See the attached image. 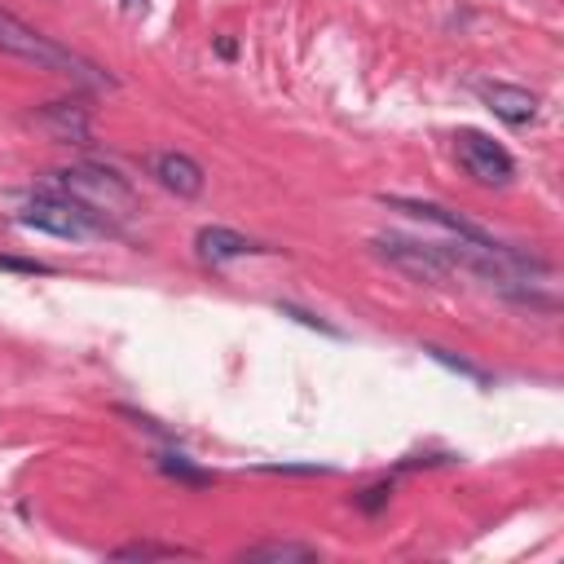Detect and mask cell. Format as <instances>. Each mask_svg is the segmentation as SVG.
<instances>
[{
  "label": "cell",
  "instance_id": "cell-1",
  "mask_svg": "<svg viewBox=\"0 0 564 564\" xmlns=\"http://www.w3.org/2000/svg\"><path fill=\"white\" fill-rule=\"evenodd\" d=\"M40 189H53L70 203H79L84 212H93L97 220H106L110 229H119L123 220L137 216V194L132 185L110 172V167H97V163H70V167H53L44 172Z\"/></svg>",
  "mask_w": 564,
  "mask_h": 564
},
{
  "label": "cell",
  "instance_id": "cell-2",
  "mask_svg": "<svg viewBox=\"0 0 564 564\" xmlns=\"http://www.w3.org/2000/svg\"><path fill=\"white\" fill-rule=\"evenodd\" d=\"M0 53H9V57H22V62H31V66H40V70H57V75H70V79H79V84H93V88L110 84V75H101V70H97L88 57L70 53L66 44L48 40L44 31L26 26L22 18H13V13H4V9H0Z\"/></svg>",
  "mask_w": 564,
  "mask_h": 564
},
{
  "label": "cell",
  "instance_id": "cell-3",
  "mask_svg": "<svg viewBox=\"0 0 564 564\" xmlns=\"http://www.w3.org/2000/svg\"><path fill=\"white\" fill-rule=\"evenodd\" d=\"M13 220L26 229H40V234H53V238H70V242L115 234L106 220H97L93 212H84L79 203L62 198L53 189H31V194L13 198Z\"/></svg>",
  "mask_w": 564,
  "mask_h": 564
},
{
  "label": "cell",
  "instance_id": "cell-4",
  "mask_svg": "<svg viewBox=\"0 0 564 564\" xmlns=\"http://www.w3.org/2000/svg\"><path fill=\"white\" fill-rule=\"evenodd\" d=\"M370 247H375L379 260H388V264H392L397 273H405L410 282L436 286V282H445V278L454 273V264L445 260L441 242H423V238H405V234H375Z\"/></svg>",
  "mask_w": 564,
  "mask_h": 564
},
{
  "label": "cell",
  "instance_id": "cell-5",
  "mask_svg": "<svg viewBox=\"0 0 564 564\" xmlns=\"http://www.w3.org/2000/svg\"><path fill=\"white\" fill-rule=\"evenodd\" d=\"M454 159H458V167H463L476 185H485V189H502V185H511V176H516V159H511L494 137H485V132H476V128H458V132H454Z\"/></svg>",
  "mask_w": 564,
  "mask_h": 564
},
{
  "label": "cell",
  "instance_id": "cell-6",
  "mask_svg": "<svg viewBox=\"0 0 564 564\" xmlns=\"http://www.w3.org/2000/svg\"><path fill=\"white\" fill-rule=\"evenodd\" d=\"M476 97L502 119V123H529L533 115H538V93H529V88H520V84H502V79H476Z\"/></svg>",
  "mask_w": 564,
  "mask_h": 564
},
{
  "label": "cell",
  "instance_id": "cell-7",
  "mask_svg": "<svg viewBox=\"0 0 564 564\" xmlns=\"http://www.w3.org/2000/svg\"><path fill=\"white\" fill-rule=\"evenodd\" d=\"M150 176H154L163 189H172L176 198H198L203 185H207L198 159H189V154H181V150H163V154H154V159H150Z\"/></svg>",
  "mask_w": 564,
  "mask_h": 564
},
{
  "label": "cell",
  "instance_id": "cell-8",
  "mask_svg": "<svg viewBox=\"0 0 564 564\" xmlns=\"http://www.w3.org/2000/svg\"><path fill=\"white\" fill-rule=\"evenodd\" d=\"M383 207H392V212H405V216H414V220H427V225H441V229H449L454 238H463V242H489V234L480 229V225H471V220H463L458 212H449V207H441V203H423V198H388L383 194Z\"/></svg>",
  "mask_w": 564,
  "mask_h": 564
},
{
  "label": "cell",
  "instance_id": "cell-9",
  "mask_svg": "<svg viewBox=\"0 0 564 564\" xmlns=\"http://www.w3.org/2000/svg\"><path fill=\"white\" fill-rule=\"evenodd\" d=\"M194 251H198V260H203L207 269H220V264H229V260H242V256L260 251V242H251L247 234L225 229V225H203V229L194 234Z\"/></svg>",
  "mask_w": 564,
  "mask_h": 564
},
{
  "label": "cell",
  "instance_id": "cell-10",
  "mask_svg": "<svg viewBox=\"0 0 564 564\" xmlns=\"http://www.w3.org/2000/svg\"><path fill=\"white\" fill-rule=\"evenodd\" d=\"M35 128H44L62 145H84L88 141V110L75 101H48L44 110H35Z\"/></svg>",
  "mask_w": 564,
  "mask_h": 564
},
{
  "label": "cell",
  "instance_id": "cell-11",
  "mask_svg": "<svg viewBox=\"0 0 564 564\" xmlns=\"http://www.w3.org/2000/svg\"><path fill=\"white\" fill-rule=\"evenodd\" d=\"M238 560H247V564H304V560H317V546H308V542H256V546L238 551Z\"/></svg>",
  "mask_w": 564,
  "mask_h": 564
},
{
  "label": "cell",
  "instance_id": "cell-12",
  "mask_svg": "<svg viewBox=\"0 0 564 564\" xmlns=\"http://www.w3.org/2000/svg\"><path fill=\"white\" fill-rule=\"evenodd\" d=\"M154 463H159V471H163V476H172V480H181V485H212V471L194 467V463H189L185 454H176V449L154 454Z\"/></svg>",
  "mask_w": 564,
  "mask_h": 564
},
{
  "label": "cell",
  "instance_id": "cell-13",
  "mask_svg": "<svg viewBox=\"0 0 564 564\" xmlns=\"http://www.w3.org/2000/svg\"><path fill=\"white\" fill-rule=\"evenodd\" d=\"M115 560H176V555H194L185 546H163V542H123L110 551Z\"/></svg>",
  "mask_w": 564,
  "mask_h": 564
},
{
  "label": "cell",
  "instance_id": "cell-14",
  "mask_svg": "<svg viewBox=\"0 0 564 564\" xmlns=\"http://www.w3.org/2000/svg\"><path fill=\"white\" fill-rule=\"evenodd\" d=\"M423 352L432 357V361H441L445 370H454V375H467L471 383H489V375L480 370V366H471V361H463V357H454L449 348H441V344H423Z\"/></svg>",
  "mask_w": 564,
  "mask_h": 564
},
{
  "label": "cell",
  "instance_id": "cell-15",
  "mask_svg": "<svg viewBox=\"0 0 564 564\" xmlns=\"http://www.w3.org/2000/svg\"><path fill=\"white\" fill-rule=\"evenodd\" d=\"M388 498H392V480H379V485H370V489H361V494H357V511L379 516V511L388 507Z\"/></svg>",
  "mask_w": 564,
  "mask_h": 564
},
{
  "label": "cell",
  "instance_id": "cell-16",
  "mask_svg": "<svg viewBox=\"0 0 564 564\" xmlns=\"http://www.w3.org/2000/svg\"><path fill=\"white\" fill-rule=\"evenodd\" d=\"M260 471H269V476H330V467H317V463H264Z\"/></svg>",
  "mask_w": 564,
  "mask_h": 564
},
{
  "label": "cell",
  "instance_id": "cell-17",
  "mask_svg": "<svg viewBox=\"0 0 564 564\" xmlns=\"http://www.w3.org/2000/svg\"><path fill=\"white\" fill-rule=\"evenodd\" d=\"M278 313H286V317H295L300 326H308V330H322V335H339L330 322H322V317H313L308 308H295V304H278Z\"/></svg>",
  "mask_w": 564,
  "mask_h": 564
},
{
  "label": "cell",
  "instance_id": "cell-18",
  "mask_svg": "<svg viewBox=\"0 0 564 564\" xmlns=\"http://www.w3.org/2000/svg\"><path fill=\"white\" fill-rule=\"evenodd\" d=\"M0 269H9V273H48V264H40V260H13V256H0Z\"/></svg>",
  "mask_w": 564,
  "mask_h": 564
},
{
  "label": "cell",
  "instance_id": "cell-19",
  "mask_svg": "<svg viewBox=\"0 0 564 564\" xmlns=\"http://www.w3.org/2000/svg\"><path fill=\"white\" fill-rule=\"evenodd\" d=\"M216 48H220V57H234V53H238V48H234V40H225V35L216 40Z\"/></svg>",
  "mask_w": 564,
  "mask_h": 564
},
{
  "label": "cell",
  "instance_id": "cell-20",
  "mask_svg": "<svg viewBox=\"0 0 564 564\" xmlns=\"http://www.w3.org/2000/svg\"><path fill=\"white\" fill-rule=\"evenodd\" d=\"M123 9H132V13H141V9H145V0H123Z\"/></svg>",
  "mask_w": 564,
  "mask_h": 564
}]
</instances>
